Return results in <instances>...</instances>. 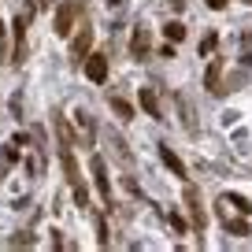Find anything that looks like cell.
<instances>
[{"label": "cell", "instance_id": "obj_8", "mask_svg": "<svg viewBox=\"0 0 252 252\" xmlns=\"http://www.w3.org/2000/svg\"><path fill=\"white\" fill-rule=\"evenodd\" d=\"M130 56H134V60H145V56H152V33L145 30V26H137L134 37H130Z\"/></svg>", "mask_w": 252, "mask_h": 252}, {"label": "cell", "instance_id": "obj_23", "mask_svg": "<svg viewBox=\"0 0 252 252\" xmlns=\"http://www.w3.org/2000/svg\"><path fill=\"white\" fill-rule=\"evenodd\" d=\"M37 8H48V0H37Z\"/></svg>", "mask_w": 252, "mask_h": 252}, {"label": "cell", "instance_id": "obj_5", "mask_svg": "<svg viewBox=\"0 0 252 252\" xmlns=\"http://www.w3.org/2000/svg\"><path fill=\"white\" fill-rule=\"evenodd\" d=\"M89 174H93L96 193L104 197V204L111 208V182H108V167H104V159H100V156H93V159H89Z\"/></svg>", "mask_w": 252, "mask_h": 252}, {"label": "cell", "instance_id": "obj_13", "mask_svg": "<svg viewBox=\"0 0 252 252\" xmlns=\"http://www.w3.org/2000/svg\"><path fill=\"white\" fill-rule=\"evenodd\" d=\"M141 108L149 111L152 119H163V111H159V100H156V93H152V89H141Z\"/></svg>", "mask_w": 252, "mask_h": 252}, {"label": "cell", "instance_id": "obj_2", "mask_svg": "<svg viewBox=\"0 0 252 252\" xmlns=\"http://www.w3.org/2000/svg\"><path fill=\"white\" fill-rule=\"evenodd\" d=\"M78 15H82L78 0H63L60 8H56V26H52V30L60 33V37H67V33L74 30V23H78Z\"/></svg>", "mask_w": 252, "mask_h": 252}, {"label": "cell", "instance_id": "obj_14", "mask_svg": "<svg viewBox=\"0 0 252 252\" xmlns=\"http://www.w3.org/2000/svg\"><path fill=\"white\" fill-rule=\"evenodd\" d=\"M111 152L119 156V163H126V167L134 163V156H130V149L123 145V137H119V134H111Z\"/></svg>", "mask_w": 252, "mask_h": 252}, {"label": "cell", "instance_id": "obj_20", "mask_svg": "<svg viewBox=\"0 0 252 252\" xmlns=\"http://www.w3.org/2000/svg\"><path fill=\"white\" fill-rule=\"evenodd\" d=\"M96 234H100V245H108V226H104V219H96Z\"/></svg>", "mask_w": 252, "mask_h": 252}, {"label": "cell", "instance_id": "obj_19", "mask_svg": "<svg viewBox=\"0 0 252 252\" xmlns=\"http://www.w3.org/2000/svg\"><path fill=\"white\" fill-rule=\"evenodd\" d=\"M212 48H215V33H208V37H204V41H200V52H204V56H208V52H212Z\"/></svg>", "mask_w": 252, "mask_h": 252}, {"label": "cell", "instance_id": "obj_18", "mask_svg": "<svg viewBox=\"0 0 252 252\" xmlns=\"http://www.w3.org/2000/svg\"><path fill=\"white\" fill-rule=\"evenodd\" d=\"M222 200H230V204H234V208H237L241 215H252V204H249L245 197H237V193H230V197H222Z\"/></svg>", "mask_w": 252, "mask_h": 252}, {"label": "cell", "instance_id": "obj_17", "mask_svg": "<svg viewBox=\"0 0 252 252\" xmlns=\"http://www.w3.org/2000/svg\"><path fill=\"white\" fill-rule=\"evenodd\" d=\"M163 33H167V41H171V45H174V41H182V37H186V26H182L178 19H171V23L163 26Z\"/></svg>", "mask_w": 252, "mask_h": 252}, {"label": "cell", "instance_id": "obj_16", "mask_svg": "<svg viewBox=\"0 0 252 252\" xmlns=\"http://www.w3.org/2000/svg\"><path fill=\"white\" fill-rule=\"evenodd\" d=\"M108 104H111V111H115L119 119H134V108H130L126 100H119V96H108Z\"/></svg>", "mask_w": 252, "mask_h": 252}, {"label": "cell", "instance_id": "obj_3", "mask_svg": "<svg viewBox=\"0 0 252 252\" xmlns=\"http://www.w3.org/2000/svg\"><path fill=\"white\" fill-rule=\"evenodd\" d=\"M89 48H93V23H89V19H82V30L74 33V41H71V60L82 63V60L89 56Z\"/></svg>", "mask_w": 252, "mask_h": 252}, {"label": "cell", "instance_id": "obj_12", "mask_svg": "<svg viewBox=\"0 0 252 252\" xmlns=\"http://www.w3.org/2000/svg\"><path fill=\"white\" fill-rule=\"evenodd\" d=\"M219 74H222V63L215 60L212 67H208V74H204V86H208V93H222V86H219Z\"/></svg>", "mask_w": 252, "mask_h": 252}, {"label": "cell", "instance_id": "obj_4", "mask_svg": "<svg viewBox=\"0 0 252 252\" xmlns=\"http://www.w3.org/2000/svg\"><path fill=\"white\" fill-rule=\"evenodd\" d=\"M186 204H189V222H193V230L204 234L208 215H204V208H200V189L197 186H186Z\"/></svg>", "mask_w": 252, "mask_h": 252}, {"label": "cell", "instance_id": "obj_11", "mask_svg": "<svg viewBox=\"0 0 252 252\" xmlns=\"http://www.w3.org/2000/svg\"><path fill=\"white\" fill-rule=\"evenodd\" d=\"M78 137H82V149L93 145V119H89V111H78Z\"/></svg>", "mask_w": 252, "mask_h": 252}, {"label": "cell", "instance_id": "obj_21", "mask_svg": "<svg viewBox=\"0 0 252 252\" xmlns=\"http://www.w3.org/2000/svg\"><path fill=\"white\" fill-rule=\"evenodd\" d=\"M204 4H208L212 11H222V8H226V0H204Z\"/></svg>", "mask_w": 252, "mask_h": 252}, {"label": "cell", "instance_id": "obj_10", "mask_svg": "<svg viewBox=\"0 0 252 252\" xmlns=\"http://www.w3.org/2000/svg\"><path fill=\"white\" fill-rule=\"evenodd\" d=\"M159 159L171 167V174H178V178H189V174H186V163H182V159L171 152V145H159Z\"/></svg>", "mask_w": 252, "mask_h": 252}, {"label": "cell", "instance_id": "obj_22", "mask_svg": "<svg viewBox=\"0 0 252 252\" xmlns=\"http://www.w3.org/2000/svg\"><path fill=\"white\" fill-rule=\"evenodd\" d=\"M0 56H4V23H0Z\"/></svg>", "mask_w": 252, "mask_h": 252}, {"label": "cell", "instance_id": "obj_9", "mask_svg": "<svg viewBox=\"0 0 252 252\" xmlns=\"http://www.w3.org/2000/svg\"><path fill=\"white\" fill-rule=\"evenodd\" d=\"M52 126H56V137H60V149H74V130L60 111H52Z\"/></svg>", "mask_w": 252, "mask_h": 252}, {"label": "cell", "instance_id": "obj_15", "mask_svg": "<svg viewBox=\"0 0 252 252\" xmlns=\"http://www.w3.org/2000/svg\"><path fill=\"white\" fill-rule=\"evenodd\" d=\"M222 222H226V234H234V237L249 234V222H245V219H230V215H222Z\"/></svg>", "mask_w": 252, "mask_h": 252}, {"label": "cell", "instance_id": "obj_1", "mask_svg": "<svg viewBox=\"0 0 252 252\" xmlns=\"http://www.w3.org/2000/svg\"><path fill=\"white\" fill-rule=\"evenodd\" d=\"M60 163H63V174H67V186H71L74 200L86 208V204H89V193H86V182H82L78 163H74V149H60Z\"/></svg>", "mask_w": 252, "mask_h": 252}, {"label": "cell", "instance_id": "obj_6", "mask_svg": "<svg viewBox=\"0 0 252 252\" xmlns=\"http://www.w3.org/2000/svg\"><path fill=\"white\" fill-rule=\"evenodd\" d=\"M86 78L96 82V86L108 78V56H100V52H89L86 56Z\"/></svg>", "mask_w": 252, "mask_h": 252}, {"label": "cell", "instance_id": "obj_7", "mask_svg": "<svg viewBox=\"0 0 252 252\" xmlns=\"http://www.w3.org/2000/svg\"><path fill=\"white\" fill-rule=\"evenodd\" d=\"M26 23H30V15H23V11H19L15 23H11V26H15V56H11V63H15V67L26 60Z\"/></svg>", "mask_w": 252, "mask_h": 252}, {"label": "cell", "instance_id": "obj_24", "mask_svg": "<svg viewBox=\"0 0 252 252\" xmlns=\"http://www.w3.org/2000/svg\"><path fill=\"white\" fill-rule=\"evenodd\" d=\"M245 4H252V0H245Z\"/></svg>", "mask_w": 252, "mask_h": 252}]
</instances>
